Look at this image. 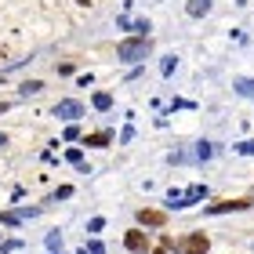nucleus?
Here are the masks:
<instances>
[{"label": "nucleus", "instance_id": "4", "mask_svg": "<svg viewBox=\"0 0 254 254\" xmlns=\"http://www.w3.org/2000/svg\"><path fill=\"white\" fill-rule=\"evenodd\" d=\"M127 247L131 251H145V236L142 233H127Z\"/></svg>", "mask_w": 254, "mask_h": 254}, {"label": "nucleus", "instance_id": "3", "mask_svg": "<svg viewBox=\"0 0 254 254\" xmlns=\"http://www.w3.org/2000/svg\"><path fill=\"white\" fill-rule=\"evenodd\" d=\"M138 222L142 225H164V211H138Z\"/></svg>", "mask_w": 254, "mask_h": 254}, {"label": "nucleus", "instance_id": "2", "mask_svg": "<svg viewBox=\"0 0 254 254\" xmlns=\"http://www.w3.org/2000/svg\"><path fill=\"white\" fill-rule=\"evenodd\" d=\"M251 207V200H222V203H211V211L218 214V211H247Z\"/></svg>", "mask_w": 254, "mask_h": 254}, {"label": "nucleus", "instance_id": "1", "mask_svg": "<svg viewBox=\"0 0 254 254\" xmlns=\"http://www.w3.org/2000/svg\"><path fill=\"white\" fill-rule=\"evenodd\" d=\"M178 254H207V236L203 233H192L178 244Z\"/></svg>", "mask_w": 254, "mask_h": 254}]
</instances>
